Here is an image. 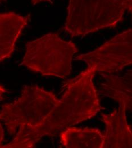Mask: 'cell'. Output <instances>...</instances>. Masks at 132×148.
<instances>
[{
  "label": "cell",
  "instance_id": "1",
  "mask_svg": "<svg viewBox=\"0 0 132 148\" xmlns=\"http://www.w3.org/2000/svg\"><path fill=\"white\" fill-rule=\"evenodd\" d=\"M93 70L87 68L76 77L64 82V93L56 106L37 127L17 132L10 143L1 148H33L44 136H54L61 130L95 116L101 110L95 88Z\"/></svg>",
  "mask_w": 132,
  "mask_h": 148
},
{
  "label": "cell",
  "instance_id": "2",
  "mask_svg": "<svg viewBox=\"0 0 132 148\" xmlns=\"http://www.w3.org/2000/svg\"><path fill=\"white\" fill-rule=\"evenodd\" d=\"M59 99L55 94L37 85L25 86L21 96L5 104L0 110V120L10 136L39 125L56 106Z\"/></svg>",
  "mask_w": 132,
  "mask_h": 148
},
{
  "label": "cell",
  "instance_id": "3",
  "mask_svg": "<svg viewBox=\"0 0 132 148\" xmlns=\"http://www.w3.org/2000/svg\"><path fill=\"white\" fill-rule=\"evenodd\" d=\"M77 51L73 42L51 33L26 44L21 65L43 76L64 79L71 74L72 60Z\"/></svg>",
  "mask_w": 132,
  "mask_h": 148
},
{
  "label": "cell",
  "instance_id": "4",
  "mask_svg": "<svg viewBox=\"0 0 132 148\" xmlns=\"http://www.w3.org/2000/svg\"><path fill=\"white\" fill-rule=\"evenodd\" d=\"M125 11L120 0H70L64 29L72 37H84L115 27Z\"/></svg>",
  "mask_w": 132,
  "mask_h": 148
},
{
  "label": "cell",
  "instance_id": "5",
  "mask_svg": "<svg viewBox=\"0 0 132 148\" xmlns=\"http://www.w3.org/2000/svg\"><path fill=\"white\" fill-rule=\"evenodd\" d=\"M76 59L85 62L87 68L96 74L121 71L132 64V29L116 36L94 51L77 56Z\"/></svg>",
  "mask_w": 132,
  "mask_h": 148
},
{
  "label": "cell",
  "instance_id": "6",
  "mask_svg": "<svg viewBox=\"0 0 132 148\" xmlns=\"http://www.w3.org/2000/svg\"><path fill=\"white\" fill-rule=\"evenodd\" d=\"M110 114H101V120L106 126L101 148H131L132 127L128 124L126 107L123 102Z\"/></svg>",
  "mask_w": 132,
  "mask_h": 148
},
{
  "label": "cell",
  "instance_id": "7",
  "mask_svg": "<svg viewBox=\"0 0 132 148\" xmlns=\"http://www.w3.org/2000/svg\"><path fill=\"white\" fill-rule=\"evenodd\" d=\"M30 18V14L22 16L14 12L0 13V63L12 56Z\"/></svg>",
  "mask_w": 132,
  "mask_h": 148
},
{
  "label": "cell",
  "instance_id": "8",
  "mask_svg": "<svg viewBox=\"0 0 132 148\" xmlns=\"http://www.w3.org/2000/svg\"><path fill=\"white\" fill-rule=\"evenodd\" d=\"M60 141L65 148H101L104 136L98 129L68 127L60 132Z\"/></svg>",
  "mask_w": 132,
  "mask_h": 148
},
{
  "label": "cell",
  "instance_id": "9",
  "mask_svg": "<svg viewBox=\"0 0 132 148\" xmlns=\"http://www.w3.org/2000/svg\"><path fill=\"white\" fill-rule=\"evenodd\" d=\"M105 79L101 93L118 103L123 102L127 111L132 110V71L123 76L100 73Z\"/></svg>",
  "mask_w": 132,
  "mask_h": 148
},
{
  "label": "cell",
  "instance_id": "10",
  "mask_svg": "<svg viewBox=\"0 0 132 148\" xmlns=\"http://www.w3.org/2000/svg\"><path fill=\"white\" fill-rule=\"evenodd\" d=\"M126 11L132 13V0H120Z\"/></svg>",
  "mask_w": 132,
  "mask_h": 148
},
{
  "label": "cell",
  "instance_id": "11",
  "mask_svg": "<svg viewBox=\"0 0 132 148\" xmlns=\"http://www.w3.org/2000/svg\"><path fill=\"white\" fill-rule=\"evenodd\" d=\"M3 139H4V131L2 127V125L0 123V148L2 146V143L3 141Z\"/></svg>",
  "mask_w": 132,
  "mask_h": 148
},
{
  "label": "cell",
  "instance_id": "12",
  "mask_svg": "<svg viewBox=\"0 0 132 148\" xmlns=\"http://www.w3.org/2000/svg\"><path fill=\"white\" fill-rule=\"evenodd\" d=\"M7 90L2 86L1 84H0V101H2L3 99V95L5 93L7 92Z\"/></svg>",
  "mask_w": 132,
  "mask_h": 148
},
{
  "label": "cell",
  "instance_id": "13",
  "mask_svg": "<svg viewBox=\"0 0 132 148\" xmlns=\"http://www.w3.org/2000/svg\"><path fill=\"white\" fill-rule=\"evenodd\" d=\"M42 2H51V0H31V2L33 5H36L37 3H39Z\"/></svg>",
  "mask_w": 132,
  "mask_h": 148
},
{
  "label": "cell",
  "instance_id": "14",
  "mask_svg": "<svg viewBox=\"0 0 132 148\" xmlns=\"http://www.w3.org/2000/svg\"><path fill=\"white\" fill-rule=\"evenodd\" d=\"M3 1V0H0V1Z\"/></svg>",
  "mask_w": 132,
  "mask_h": 148
}]
</instances>
